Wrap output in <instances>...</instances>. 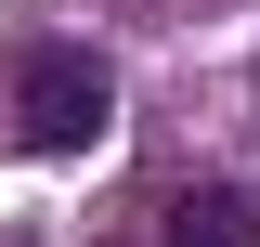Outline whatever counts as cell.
<instances>
[{"mask_svg":"<svg viewBox=\"0 0 260 247\" xmlns=\"http://www.w3.org/2000/svg\"><path fill=\"white\" fill-rule=\"evenodd\" d=\"M117 130V78L91 39H26L0 65V143L13 156H91Z\"/></svg>","mask_w":260,"mask_h":247,"instance_id":"6da1fadb","label":"cell"},{"mask_svg":"<svg viewBox=\"0 0 260 247\" xmlns=\"http://www.w3.org/2000/svg\"><path fill=\"white\" fill-rule=\"evenodd\" d=\"M169 247H195V234H182V221H169Z\"/></svg>","mask_w":260,"mask_h":247,"instance_id":"7a4b0ae2","label":"cell"},{"mask_svg":"<svg viewBox=\"0 0 260 247\" xmlns=\"http://www.w3.org/2000/svg\"><path fill=\"white\" fill-rule=\"evenodd\" d=\"M247 247H260V221H247Z\"/></svg>","mask_w":260,"mask_h":247,"instance_id":"3957f363","label":"cell"}]
</instances>
